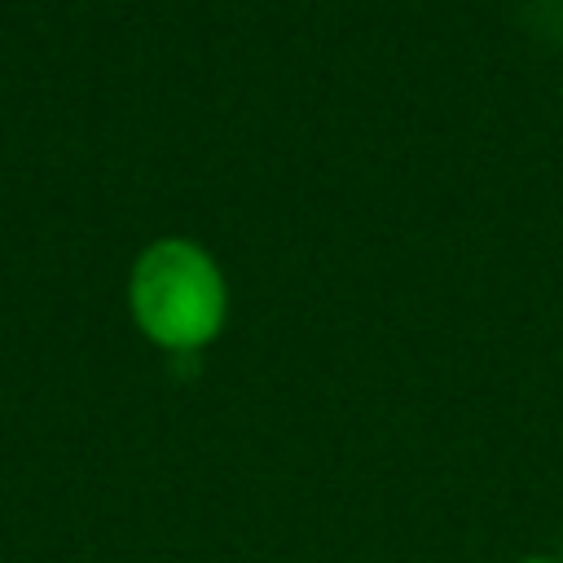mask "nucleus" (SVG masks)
<instances>
[{"mask_svg": "<svg viewBox=\"0 0 563 563\" xmlns=\"http://www.w3.org/2000/svg\"><path fill=\"white\" fill-rule=\"evenodd\" d=\"M128 303L141 334L167 352L207 347L229 312L220 264L189 238H158L136 255Z\"/></svg>", "mask_w": 563, "mask_h": 563, "instance_id": "1", "label": "nucleus"}, {"mask_svg": "<svg viewBox=\"0 0 563 563\" xmlns=\"http://www.w3.org/2000/svg\"><path fill=\"white\" fill-rule=\"evenodd\" d=\"M519 563H563V559H550V554H528V559H519Z\"/></svg>", "mask_w": 563, "mask_h": 563, "instance_id": "2", "label": "nucleus"}]
</instances>
